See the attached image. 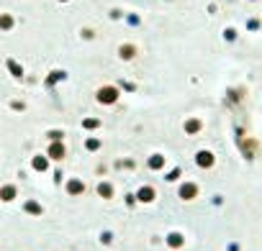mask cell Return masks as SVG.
Segmentation results:
<instances>
[]
</instances>
